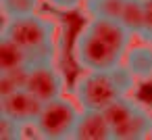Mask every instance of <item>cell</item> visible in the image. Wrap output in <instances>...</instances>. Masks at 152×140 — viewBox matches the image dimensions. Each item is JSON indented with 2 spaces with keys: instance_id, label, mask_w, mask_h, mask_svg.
<instances>
[{
  "instance_id": "cell-15",
  "label": "cell",
  "mask_w": 152,
  "mask_h": 140,
  "mask_svg": "<svg viewBox=\"0 0 152 140\" xmlns=\"http://www.w3.org/2000/svg\"><path fill=\"white\" fill-rule=\"evenodd\" d=\"M110 71H113L115 82L119 84L121 92H123V94H131V92H133V88L137 86V77L131 73V69H129L125 63H119V65H117V67H113Z\"/></svg>"
},
{
  "instance_id": "cell-3",
  "label": "cell",
  "mask_w": 152,
  "mask_h": 140,
  "mask_svg": "<svg viewBox=\"0 0 152 140\" xmlns=\"http://www.w3.org/2000/svg\"><path fill=\"white\" fill-rule=\"evenodd\" d=\"M73 96L81 109H100L104 111L110 102L125 96L115 82L110 69H83L77 75L73 86Z\"/></svg>"
},
{
  "instance_id": "cell-9",
  "label": "cell",
  "mask_w": 152,
  "mask_h": 140,
  "mask_svg": "<svg viewBox=\"0 0 152 140\" xmlns=\"http://www.w3.org/2000/svg\"><path fill=\"white\" fill-rule=\"evenodd\" d=\"M123 63L131 69V73L137 77V82H150L152 80V42L129 46Z\"/></svg>"
},
{
  "instance_id": "cell-17",
  "label": "cell",
  "mask_w": 152,
  "mask_h": 140,
  "mask_svg": "<svg viewBox=\"0 0 152 140\" xmlns=\"http://www.w3.org/2000/svg\"><path fill=\"white\" fill-rule=\"evenodd\" d=\"M142 38L152 42V0H144V32Z\"/></svg>"
},
{
  "instance_id": "cell-10",
  "label": "cell",
  "mask_w": 152,
  "mask_h": 140,
  "mask_svg": "<svg viewBox=\"0 0 152 140\" xmlns=\"http://www.w3.org/2000/svg\"><path fill=\"white\" fill-rule=\"evenodd\" d=\"M150 134H152V111H148L142 105V109L133 115V119L121 132H117L115 140H140Z\"/></svg>"
},
{
  "instance_id": "cell-2",
  "label": "cell",
  "mask_w": 152,
  "mask_h": 140,
  "mask_svg": "<svg viewBox=\"0 0 152 140\" xmlns=\"http://www.w3.org/2000/svg\"><path fill=\"white\" fill-rule=\"evenodd\" d=\"M2 36L11 38L13 42H17L23 48H27L29 52H34L38 61L52 59L54 23L46 17H40L38 13L25 15V17L4 19Z\"/></svg>"
},
{
  "instance_id": "cell-14",
  "label": "cell",
  "mask_w": 152,
  "mask_h": 140,
  "mask_svg": "<svg viewBox=\"0 0 152 140\" xmlns=\"http://www.w3.org/2000/svg\"><path fill=\"white\" fill-rule=\"evenodd\" d=\"M27 69H13V71H0V96L17 92L27 86Z\"/></svg>"
},
{
  "instance_id": "cell-12",
  "label": "cell",
  "mask_w": 152,
  "mask_h": 140,
  "mask_svg": "<svg viewBox=\"0 0 152 140\" xmlns=\"http://www.w3.org/2000/svg\"><path fill=\"white\" fill-rule=\"evenodd\" d=\"M125 0H86L83 7L88 17H102V19H115L119 21Z\"/></svg>"
},
{
  "instance_id": "cell-8",
  "label": "cell",
  "mask_w": 152,
  "mask_h": 140,
  "mask_svg": "<svg viewBox=\"0 0 152 140\" xmlns=\"http://www.w3.org/2000/svg\"><path fill=\"white\" fill-rule=\"evenodd\" d=\"M36 55L23 48L21 44L13 42L11 38H0V71H13V69H25L31 63H36Z\"/></svg>"
},
{
  "instance_id": "cell-1",
  "label": "cell",
  "mask_w": 152,
  "mask_h": 140,
  "mask_svg": "<svg viewBox=\"0 0 152 140\" xmlns=\"http://www.w3.org/2000/svg\"><path fill=\"white\" fill-rule=\"evenodd\" d=\"M129 34L119 21L90 17L73 40L71 55L81 69H113L123 63L131 46Z\"/></svg>"
},
{
  "instance_id": "cell-6",
  "label": "cell",
  "mask_w": 152,
  "mask_h": 140,
  "mask_svg": "<svg viewBox=\"0 0 152 140\" xmlns=\"http://www.w3.org/2000/svg\"><path fill=\"white\" fill-rule=\"evenodd\" d=\"M42 107H44V100L38 98L27 88H21L17 92L0 96V115H7L19 123H23L25 127L36 123Z\"/></svg>"
},
{
  "instance_id": "cell-5",
  "label": "cell",
  "mask_w": 152,
  "mask_h": 140,
  "mask_svg": "<svg viewBox=\"0 0 152 140\" xmlns=\"http://www.w3.org/2000/svg\"><path fill=\"white\" fill-rule=\"evenodd\" d=\"M25 88L46 102V100L65 96V75L52 63V59L36 61L27 69V86Z\"/></svg>"
},
{
  "instance_id": "cell-11",
  "label": "cell",
  "mask_w": 152,
  "mask_h": 140,
  "mask_svg": "<svg viewBox=\"0 0 152 140\" xmlns=\"http://www.w3.org/2000/svg\"><path fill=\"white\" fill-rule=\"evenodd\" d=\"M119 23L133 36H142L144 32V0H125Z\"/></svg>"
},
{
  "instance_id": "cell-18",
  "label": "cell",
  "mask_w": 152,
  "mask_h": 140,
  "mask_svg": "<svg viewBox=\"0 0 152 140\" xmlns=\"http://www.w3.org/2000/svg\"><path fill=\"white\" fill-rule=\"evenodd\" d=\"M46 2L50 7L58 9V11H75L86 2V0H46Z\"/></svg>"
},
{
  "instance_id": "cell-4",
  "label": "cell",
  "mask_w": 152,
  "mask_h": 140,
  "mask_svg": "<svg viewBox=\"0 0 152 140\" xmlns=\"http://www.w3.org/2000/svg\"><path fill=\"white\" fill-rule=\"evenodd\" d=\"M79 113H81V107L77 105V100L58 96L44 102L31 127L44 140H65V138H71L75 123L79 119Z\"/></svg>"
},
{
  "instance_id": "cell-16",
  "label": "cell",
  "mask_w": 152,
  "mask_h": 140,
  "mask_svg": "<svg viewBox=\"0 0 152 140\" xmlns=\"http://www.w3.org/2000/svg\"><path fill=\"white\" fill-rule=\"evenodd\" d=\"M23 130L25 125L7 117V115H0V138L2 140H17V138H23Z\"/></svg>"
},
{
  "instance_id": "cell-7",
  "label": "cell",
  "mask_w": 152,
  "mask_h": 140,
  "mask_svg": "<svg viewBox=\"0 0 152 140\" xmlns=\"http://www.w3.org/2000/svg\"><path fill=\"white\" fill-rule=\"evenodd\" d=\"M71 138L73 140H113V127H110L104 111L81 109Z\"/></svg>"
},
{
  "instance_id": "cell-13",
  "label": "cell",
  "mask_w": 152,
  "mask_h": 140,
  "mask_svg": "<svg viewBox=\"0 0 152 140\" xmlns=\"http://www.w3.org/2000/svg\"><path fill=\"white\" fill-rule=\"evenodd\" d=\"M40 2H42V0H0V4H2V15H4V19L34 15V13H38Z\"/></svg>"
}]
</instances>
